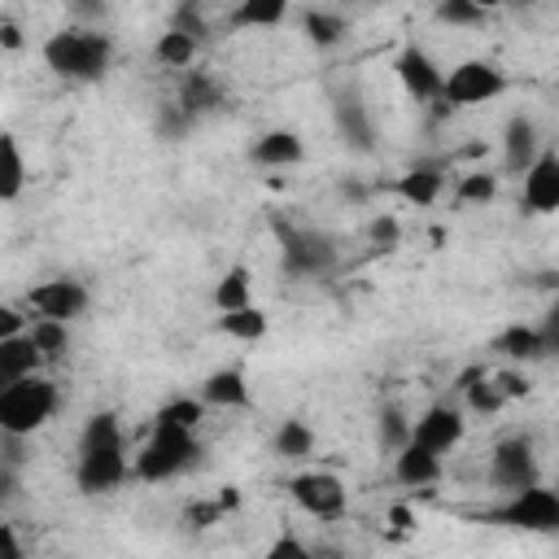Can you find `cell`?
Returning a JSON list of instances; mask_svg holds the SVG:
<instances>
[{
	"instance_id": "obj_18",
	"label": "cell",
	"mask_w": 559,
	"mask_h": 559,
	"mask_svg": "<svg viewBox=\"0 0 559 559\" xmlns=\"http://www.w3.org/2000/svg\"><path fill=\"white\" fill-rule=\"evenodd\" d=\"M205 406H223V411H236V406H249V380L240 367H218L201 380V393H197Z\"/></svg>"
},
{
	"instance_id": "obj_39",
	"label": "cell",
	"mask_w": 559,
	"mask_h": 559,
	"mask_svg": "<svg viewBox=\"0 0 559 559\" xmlns=\"http://www.w3.org/2000/svg\"><path fill=\"white\" fill-rule=\"evenodd\" d=\"M262 559H314V550H310L297 533H280V537L262 550Z\"/></svg>"
},
{
	"instance_id": "obj_8",
	"label": "cell",
	"mask_w": 559,
	"mask_h": 559,
	"mask_svg": "<svg viewBox=\"0 0 559 559\" xmlns=\"http://www.w3.org/2000/svg\"><path fill=\"white\" fill-rule=\"evenodd\" d=\"M288 493H293V502H297L306 515H314V520H336V515H345V502H349L345 480H341L336 472H323V467L297 472V476L288 480Z\"/></svg>"
},
{
	"instance_id": "obj_38",
	"label": "cell",
	"mask_w": 559,
	"mask_h": 559,
	"mask_svg": "<svg viewBox=\"0 0 559 559\" xmlns=\"http://www.w3.org/2000/svg\"><path fill=\"white\" fill-rule=\"evenodd\" d=\"M367 240H371L376 249H397V245H402V223H397L393 214H376V218L367 223Z\"/></svg>"
},
{
	"instance_id": "obj_37",
	"label": "cell",
	"mask_w": 559,
	"mask_h": 559,
	"mask_svg": "<svg viewBox=\"0 0 559 559\" xmlns=\"http://www.w3.org/2000/svg\"><path fill=\"white\" fill-rule=\"evenodd\" d=\"M223 515H227V511H223V502H218V498H201V502H188V507H183V524H188L192 533L214 528Z\"/></svg>"
},
{
	"instance_id": "obj_22",
	"label": "cell",
	"mask_w": 559,
	"mask_h": 559,
	"mask_svg": "<svg viewBox=\"0 0 559 559\" xmlns=\"http://www.w3.org/2000/svg\"><path fill=\"white\" fill-rule=\"evenodd\" d=\"M493 349L507 354V358H515V362H533V358L550 354L542 328H528V323H511V328H502L498 341H493Z\"/></svg>"
},
{
	"instance_id": "obj_5",
	"label": "cell",
	"mask_w": 559,
	"mask_h": 559,
	"mask_svg": "<svg viewBox=\"0 0 559 559\" xmlns=\"http://www.w3.org/2000/svg\"><path fill=\"white\" fill-rule=\"evenodd\" d=\"M485 520L520 528V533H559V489L533 485L520 493H507V502H498L493 511H485Z\"/></svg>"
},
{
	"instance_id": "obj_15",
	"label": "cell",
	"mask_w": 559,
	"mask_h": 559,
	"mask_svg": "<svg viewBox=\"0 0 559 559\" xmlns=\"http://www.w3.org/2000/svg\"><path fill=\"white\" fill-rule=\"evenodd\" d=\"M441 188H445V166L441 162H419V166H411V170H402L393 183H389V192L397 197V201H406V205H432L437 197H441Z\"/></svg>"
},
{
	"instance_id": "obj_29",
	"label": "cell",
	"mask_w": 559,
	"mask_h": 559,
	"mask_svg": "<svg viewBox=\"0 0 559 559\" xmlns=\"http://www.w3.org/2000/svg\"><path fill=\"white\" fill-rule=\"evenodd\" d=\"M275 454L280 459H306V454H314V428L306 419H284L275 428Z\"/></svg>"
},
{
	"instance_id": "obj_42",
	"label": "cell",
	"mask_w": 559,
	"mask_h": 559,
	"mask_svg": "<svg viewBox=\"0 0 559 559\" xmlns=\"http://www.w3.org/2000/svg\"><path fill=\"white\" fill-rule=\"evenodd\" d=\"M493 384H498V393H502V397H524V393H528V380H524V376H515V371H498V376H493Z\"/></svg>"
},
{
	"instance_id": "obj_25",
	"label": "cell",
	"mask_w": 559,
	"mask_h": 559,
	"mask_svg": "<svg viewBox=\"0 0 559 559\" xmlns=\"http://www.w3.org/2000/svg\"><path fill=\"white\" fill-rule=\"evenodd\" d=\"M459 389H463V397H467V406L476 411V415H493V411H502V393H498V384H493V376H485L480 367H472V371H463V380H459Z\"/></svg>"
},
{
	"instance_id": "obj_31",
	"label": "cell",
	"mask_w": 559,
	"mask_h": 559,
	"mask_svg": "<svg viewBox=\"0 0 559 559\" xmlns=\"http://www.w3.org/2000/svg\"><path fill=\"white\" fill-rule=\"evenodd\" d=\"M0 153H4V179H0V197L17 201L22 183H26V157L17 148V135H0Z\"/></svg>"
},
{
	"instance_id": "obj_21",
	"label": "cell",
	"mask_w": 559,
	"mask_h": 559,
	"mask_svg": "<svg viewBox=\"0 0 559 559\" xmlns=\"http://www.w3.org/2000/svg\"><path fill=\"white\" fill-rule=\"evenodd\" d=\"M210 301H214V310H218V314H231V310L253 306V271H249L245 262L227 266V271H223V280L214 284Z\"/></svg>"
},
{
	"instance_id": "obj_43",
	"label": "cell",
	"mask_w": 559,
	"mask_h": 559,
	"mask_svg": "<svg viewBox=\"0 0 559 559\" xmlns=\"http://www.w3.org/2000/svg\"><path fill=\"white\" fill-rule=\"evenodd\" d=\"M542 336H546V349H559V297L546 306V319H542Z\"/></svg>"
},
{
	"instance_id": "obj_17",
	"label": "cell",
	"mask_w": 559,
	"mask_h": 559,
	"mask_svg": "<svg viewBox=\"0 0 559 559\" xmlns=\"http://www.w3.org/2000/svg\"><path fill=\"white\" fill-rule=\"evenodd\" d=\"M44 367V354L35 345V336H13V341H0V389L4 384H17L26 376H39Z\"/></svg>"
},
{
	"instance_id": "obj_36",
	"label": "cell",
	"mask_w": 559,
	"mask_h": 559,
	"mask_svg": "<svg viewBox=\"0 0 559 559\" xmlns=\"http://www.w3.org/2000/svg\"><path fill=\"white\" fill-rule=\"evenodd\" d=\"M432 13H437L441 26H480L485 22V9L472 4V0H441Z\"/></svg>"
},
{
	"instance_id": "obj_9",
	"label": "cell",
	"mask_w": 559,
	"mask_h": 559,
	"mask_svg": "<svg viewBox=\"0 0 559 559\" xmlns=\"http://www.w3.org/2000/svg\"><path fill=\"white\" fill-rule=\"evenodd\" d=\"M26 301H31L35 319H52V323H74V319H79V314L87 310L92 293H87V284H83V280L57 275V280H44V284H35V288L26 293Z\"/></svg>"
},
{
	"instance_id": "obj_40",
	"label": "cell",
	"mask_w": 559,
	"mask_h": 559,
	"mask_svg": "<svg viewBox=\"0 0 559 559\" xmlns=\"http://www.w3.org/2000/svg\"><path fill=\"white\" fill-rule=\"evenodd\" d=\"M170 26H175V31H183V35H192L197 44H201V35H210V26H205V17H201V9H197V4H179V9H175V17H170Z\"/></svg>"
},
{
	"instance_id": "obj_32",
	"label": "cell",
	"mask_w": 559,
	"mask_h": 559,
	"mask_svg": "<svg viewBox=\"0 0 559 559\" xmlns=\"http://www.w3.org/2000/svg\"><path fill=\"white\" fill-rule=\"evenodd\" d=\"M31 336L44 354V362H61L66 349H70V323H52V319H35L31 323Z\"/></svg>"
},
{
	"instance_id": "obj_16",
	"label": "cell",
	"mask_w": 559,
	"mask_h": 559,
	"mask_svg": "<svg viewBox=\"0 0 559 559\" xmlns=\"http://www.w3.org/2000/svg\"><path fill=\"white\" fill-rule=\"evenodd\" d=\"M249 157H253L258 166H266V170H284V166H297V162H306V140H301L297 131H284V127H275V131H262V135L253 140Z\"/></svg>"
},
{
	"instance_id": "obj_23",
	"label": "cell",
	"mask_w": 559,
	"mask_h": 559,
	"mask_svg": "<svg viewBox=\"0 0 559 559\" xmlns=\"http://www.w3.org/2000/svg\"><path fill=\"white\" fill-rule=\"evenodd\" d=\"M218 100H223V92H218V83H214L210 74H188L183 87H179V100H175V105L197 122V118H205Z\"/></svg>"
},
{
	"instance_id": "obj_6",
	"label": "cell",
	"mask_w": 559,
	"mask_h": 559,
	"mask_svg": "<svg viewBox=\"0 0 559 559\" xmlns=\"http://www.w3.org/2000/svg\"><path fill=\"white\" fill-rule=\"evenodd\" d=\"M502 92H507V74L485 57H467L454 70H445L441 105L445 109H467V105H485V100H493Z\"/></svg>"
},
{
	"instance_id": "obj_33",
	"label": "cell",
	"mask_w": 559,
	"mask_h": 559,
	"mask_svg": "<svg viewBox=\"0 0 559 559\" xmlns=\"http://www.w3.org/2000/svg\"><path fill=\"white\" fill-rule=\"evenodd\" d=\"M201 419H205V402L201 397H175L153 415V424H170V428H188V432H197Z\"/></svg>"
},
{
	"instance_id": "obj_35",
	"label": "cell",
	"mask_w": 559,
	"mask_h": 559,
	"mask_svg": "<svg viewBox=\"0 0 559 559\" xmlns=\"http://www.w3.org/2000/svg\"><path fill=\"white\" fill-rule=\"evenodd\" d=\"M454 197H459L463 205H489V201L498 197V175H485V170L463 175L459 188H454Z\"/></svg>"
},
{
	"instance_id": "obj_47",
	"label": "cell",
	"mask_w": 559,
	"mask_h": 559,
	"mask_svg": "<svg viewBox=\"0 0 559 559\" xmlns=\"http://www.w3.org/2000/svg\"><path fill=\"white\" fill-rule=\"evenodd\" d=\"M389 520H393L397 528H411V520H415V515H411V507H389Z\"/></svg>"
},
{
	"instance_id": "obj_26",
	"label": "cell",
	"mask_w": 559,
	"mask_h": 559,
	"mask_svg": "<svg viewBox=\"0 0 559 559\" xmlns=\"http://www.w3.org/2000/svg\"><path fill=\"white\" fill-rule=\"evenodd\" d=\"M197 48H201V44H197L192 35H183V31L166 26V31L157 35V44H153V57H157L166 70H183V66H192Z\"/></svg>"
},
{
	"instance_id": "obj_48",
	"label": "cell",
	"mask_w": 559,
	"mask_h": 559,
	"mask_svg": "<svg viewBox=\"0 0 559 559\" xmlns=\"http://www.w3.org/2000/svg\"><path fill=\"white\" fill-rule=\"evenodd\" d=\"M555 489H559V485H555Z\"/></svg>"
},
{
	"instance_id": "obj_44",
	"label": "cell",
	"mask_w": 559,
	"mask_h": 559,
	"mask_svg": "<svg viewBox=\"0 0 559 559\" xmlns=\"http://www.w3.org/2000/svg\"><path fill=\"white\" fill-rule=\"evenodd\" d=\"M0 559H26V550H22L17 528H13V524H4V528H0Z\"/></svg>"
},
{
	"instance_id": "obj_2",
	"label": "cell",
	"mask_w": 559,
	"mask_h": 559,
	"mask_svg": "<svg viewBox=\"0 0 559 559\" xmlns=\"http://www.w3.org/2000/svg\"><path fill=\"white\" fill-rule=\"evenodd\" d=\"M57 384L48 376H26L17 384L0 389V432L4 437H31L57 415Z\"/></svg>"
},
{
	"instance_id": "obj_1",
	"label": "cell",
	"mask_w": 559,
	"mask_h": 559,
	"mask_svg": "<svg viewBox=\"0 0 559 559\" xmlns=\"http://www.w3.org/2000/svg\"><path fill=\"white\" fill-rule=\"evenodd\" d=\"M44 61L70 83H96L114 61V39L92 26H61L44 39Z\"/></svg>"
},
{
	"instance_id": "obj_41",
	"label": "cell",
	"mask_w": 559,
	"mask_h": 559,
	"mask_svg": "<svg viewBox=\"0 0 559 559\" xmlns=\"http://www.w3.org/2000/svg\"><path fill=\"white\" fill-rule=\"evenodd\" d=\"M26 332H31V323H26V319H22V314H17L13 306H4V310H0V341L26 336Z\"/></svg>"
},
{
	"instance_id": "obj_12",
	"label": "cell",
	"mask_w": 559,
	"mask_h": 559,
	"mask_svg": "<svg viewBox=\"0 0 559 559\" xmlns=\"http://www.w3.org/2000/svg\"><path fill=\"white\" fill-rule=\"evenodd\" d=\"M393 70H397V79H402V87H406V96H415L419 105H428V100H441V87H445V70L419 48V44H406L402 52H397V61H393Z\"/></svg>"
},
{
	"instance_id": "obj_7",
	"label": "cell",
	"mask_w": 559,
	"mask_h": 559,
	"mask_svg": "<svg viewBox=\"0 0 559 559\" xmlns=\"http://www.w3.org/2000/svg\"><path fill=\"white\" fill-rule=\"evenodd\" d=\"M489 476H493V485L507 489V493H520V489L542 485L533 437H502V441L489 450Z\"/></svg>"
},
{
	"instance_id": "obj_3",
	"label": "cell",
	"mask_w": 559,
	"mask_h": 559,
	"mask_svg": "<svg viewBox=\"0 0 559 559\" xmlns=\"http://www.w3.org/2000/svg\"><path fill=\"white\" fill-rule=\"evenodd\" d=\"M197 459H201V445H197V437H192L188 428L153 424V432H148V441L140 445L131 472H135L140 480H175V476L192 472Z\"/></svg>"
},
{
	"instance_id": "obj_28",
	"label": "cell",
	"mask_w": 559,
	"mask_h": 559,
	"mask_svg": "<svg viewBox=\"0 0 559 559\" xmlns=\"http://www.w3.org/2000/svg\"><path fill=\"white\" fill-rule=\"evenodd\" d=\"M79 450H122V424H118V415L114 411H96L83 424Z\"/></svg>"
},
{
	"instance_id": "obj_11",
	"label": "cell",
	"mask_w": 559,
	"mask_h": 559,
	"mask_svg": "<svg viewBox=\"0 0 559 559\" xmlns=\"http://www.w3.org/2000/svg\"><path fill=\"white\" fill-rule=\"evenodd\" d=\"M131 476V463L122 450H79V463H74V480L87 498L96 493H114L122 480Z\"/></svg>"
},
{
	"instance_id": "obj_46",
	"label": "cell",
	"mask_w": 559,
	"mask_h": 559,
	"mask_svg": "<svg viewBox=\"0 0 559 559\" xmlns=\"http://www.w3.org/2000/svg\"><path fill=\"white\" fill-rule=\"evenodd\" d=\"M218 502H223V511H236V507H240V489H236V485H223V489H218Z\"/></svg>"
},
{
	"instance_id": "obj_4",
	"label": "cell",
	"mask_w": 559,
	"mask_h": 559,
	"mask_svg": "<svg viewBox=\"0 0 559 559\" xmlns=\"http://www.w3.org/2000/svg\"><path fill=\"white\" fill-rule=\"evenodd\" d=\"M275 236H280V262L288 275H301V280H323L332 266H336V245L314 231V227H293V223H280L275 218Z\"/></svg>"
},
{
	"instance_id": "obj_13",
	"label": "cell",
	"mask_w": 559,
	"mask_h": 559,
	"mask_svg": "<svg viewBox=\"0 0 559 559\" xmlns=\"http://www.w3.org/2000/svg\"><path fill=\"white\" fill-rule=\"evenodd\" d=\"M542 157V135H537V122L528 114H511L507 127H502V170L507 175H520Z\"/></svg>"
},
{
	"instance_id": "obj_30",
	"label": "cell",
	"mask_w": 559,
	"mask_h": 559,
	"mask_svg": "<svg viewBox=\"0 0 559 559\" xmlns=\"http://www.w3.org/2000/svg\"><path fill=\"white\" fill-rule=\"evenodd\" d=\"M288 17L284 0H245L231 9V26H280Z\"/></svg>"
},
{
	"instance_id": "obj_10",
	"label": "cell",
	"mask_w": 559,
	"mask_h": 559,
	"mask_svg": "<svg viewBox=\"0 0 559 559\" xmlns=\"http://www.w3.org/2000/svg\"><path fill=\"white\" fill-rule=\"evenodd\" d=\"M463 432H467L463 411H459V406H450V402H432V406L415 419L411 441H415V445H424V450H432V454H450V450L463 441Z\"/></svg>"
},
{
	"instance_id": "obj_34",
	"label": "cell",
	"mask_w": 559,
	"mask_h": 559,
	"mask_svg": "<svg viewBox=\"0 0 559 559\" xmlns=\"http://www.w3.org/2000/svg\"><path fill=\"white\" fill-rule=\"evenodd\" d=\"M411 428H415V419H406L397 406H384V411H380L376 432H380V445H384L389 454H397V450L411 445Z\"/></svg>"
},
{
	"instance_id": "obj_19",
	"label": "cell",
	"mask_w": 559,
	"mask_h": 559,
	"mask_svg": "<svg viewBox=\"0 0 559 559\" xmlns=\"http://www.w3.org/2000/svg\"><path fill=\"white\" fill-rule=\"evenodd\" d=\"M393 476H397L406 489H428V485L441 480V454H432V450H424V445L411 441L406 450L393 454Z\"/></svg>"
},
{
	"instance_id": "obj_20",
	"label": "cell",
	"mask_w": 559,
	"mask_h": 559,
	"mask_svg": "<svg viewBox=\"0 0 559 559\" xmlns=\"http://www.w3.org/2000/svg\"><path fill=\"white\" fill-rule=\"evenodd\" d=\"M332 114H336V127H341L345 144H354V148H371V140H376V131H371V114H367V105H362L354 92H341L336 105H332Z\"/></svg>"
},
{
	"instance_id": "obj_27",
	"label": "cell",
	"mask_w": 559,
	"mask_h": 559,
	"mask_svg": "<svg viewBox=\"0 0 559 559\" xmlns=\"http://www.w3.org/2000/svg\"><path fill=\"white\" fill-rule=\"evenodd\" d=\"M266 310L262 306H245V310H231V314H218V332L231 336V341H262L266 336Z\"/></svg>"
},
{
	"instance_id": "obj_14",
	"label": "cell",
	"mask_w": 559,
	"mask_h": 559,
	"mask_svg": "<svg viewBox=\"0 0 559 559\" xmlns=\"http://www.w3.org/2000/svg\"><path fill=\"white\" fill-rule=\"evenodd\" d=\"M520 205H524L528 214H555V210H559V153H542V157L524 170Z\"/></svg>"
},
{
	"instance_id": "obj_45",
	"label": "cell",
	"mask_w": 559,
	"mask_h": 559,
	"mask_svg": "<svg viewBox=\"0 0 559 559\" xmlns=\"http://www.w3.org/2000/svg\"><path fill=\"white\" fill-rule=\"evenodd\" d=\"M0 44L13 52V48H22V31H17V22L13 17H0Z\"/></svg>"
},
{
	"instance_id": "obj_24",
	"label": "cell",
	"mask_w": 559,
	"mask_h": 559,
	"mask_svg": "<svg viewBox=\"0 0 559 559\" xmlns=\"http://www.w3.org/2000/svg\"><path fill=\"white\" fill-rule=\"evenodd\" d=\"M301 31H306V39L314 48H332V44H341L349 35V22L341 13H332V9H306L301 13Z\"/></svg>"
}]
</instances>
